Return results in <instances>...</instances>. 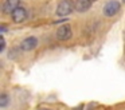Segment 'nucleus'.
Returning a JSON list of instances; mask_svg holds the SVG:
<instances>
[{
	"mask_svg": "<svg viewBox=\"0 0 125 110\" xmlns=\"http://www.w3.org/2000/svg\"><path fill=\"white\" fill-rule=\"evenodd\" d=\"M75 10V3L73 0H61L57 7V15L58 16H69Z\"/></svg>",
	"mask_w": 125,
	"mask_h": 110,
	"instance_id": "nucleus-1",
	"label": "nucleus"
},
{
	"mask_svg": "<svg viewBox=\"0 0 125 110\" xmlns=\"http://www.w3.org/2000/svg\"><path fill=\"white\" fill-rule=\"evenodd\" d=\"M120 8H121V4H120L117 0H110V1H108L104 5V15L112 18V16L118 13Z\"/></svg>",
	"mask_w": 125,
	"mask_h": 110,
	"instance_id": "nucleus-2",
	"label": "nucleus"
},
{
	"mask_svg": "<svg viewBox=\"0 0 125 110\" xmlns=\"http://www.w3.org/2000/svg\"><path fill=\"white\" fill-rule=\"evenodd\" d=\"M12 20L15 21V23H23V21L27 19V11H26V8H23L22 5H19L18 8H15L14 11H12Z\"/></svg>",
	"mask_w": 125,
	"mask_h": 110,
	"instance_id": "nucleus-3",
	"label": "nucleus"
},
{
	"mask_svg": "<svg viewBox=\"0 0 125 110\" xmlns=\"http://www.w3.org/2000/svg\"><path fill=\"white\" fill-rule=\"evenodd\" d=\"M71 28L69 24H63V26H61L57 30V39L58 40H67L71 38Z\"/></svg>",
	"mask_w": 125,
	"mask_h": 110,
	"instance_id": "nucleus-4",
	"label": "nucleus"
},
{
	"mask_svg": "<svg viewBox=\"0 0 125 110\" xmlns=\"http://www.w3.org/2000/svg\"><path fill=\"white\" fill-rule=\"evenodd\" d=\"M36 46H38V39H36L35 36H28L22 42L20 48H22L23 51H31V50H34Z\"/></svg>",
	"mask_w": 125,
	"mask_h": 110,
	"instance_id": "nucleus-5",
	"label": "nucleus"
},
{
	"mask_svg": "<svg viewBox=\"0 0 125 110\" xmlns=\"http://www.w3.org/2000/svg\"><path fill=\"white\" fill-rule=\"evenodd\" d=\"M20 4V0H6L3 4V12L4 13H12L15 8H18Z\"/></svg>",
	"mask_w": 125,
	"mask_h": 110,
	"instance_id": "nucleus-6",
	"label": "nucleus"
},
{
	"mask_svg": "<svg viewBox=\"0 0 125 110\" xmlns=\"http://www.w3.org/2000/svg\"><path fill=\"white\" fill-rule=\"evenodd\" d=\"M90 7H92V0H77L75 1L77 12H86Z\"/></svg>",
	"mask_w": 125,
	"mask_h": 110,
	"instance_id": "nucleus-7",
	"label": "nucleus"
},
{
	"mask_svg": "<svg viewBox=\"0 0 125 110\" xmlns=\"http://www.w3.org/2000/svg\"><path fill=\"white\" fill-rule=\"evenodd\" d=\"M7 103H8V95L7 94H1L0 95V107L7 106Z\"/></svg>",
	"mask_w": 125,
	"mask_h": 110,
	"instance_id": "nucleus-8",
	"label": "nucleus"
},
{
	"mask_svg": "<svg viewBox=\"0 0 125 110\" xmlns=\"http://www.w3.org/2000/svg\"><path fill=\"white\" fill-rule=\"evenodd\" d=\"M4 48H6V40H4V36L1 35V47H0V52H3Z\"/></svg>",
	"mask_w": 125,
	"mask_h": 110,
	"instance_id": "nucleus-9",
	"label": "nucleus"
},
{
	"mask_svg": "<svg viewBox=\"0 0 125 110\" xmlns=\"http://www.w3.org/2000/svg\"><path fill=\"white\" fill-rule=\"evenodd\" d=\"M122 1H124V3H125V0H122Z\"/></svg>",
	"mask_w": 125,
	"mask_h": 110,
	"instance_id": "nucleus-10",
	"label": "nucleus"
},
{
	"mask_svg": "<svg viewBox=\"0 0 125 110\" xmlns=\"http://www.w3.org/2000/svg\"><path fill=\"white\" fill-rule=\"evenodd\" d=\"M92 1H93V0H92Z\"/></svg>",
	"mask_w": 125,
	"mask_h": 110,
	"instance_id": "nucleus-11",
	"label": "nucleus"
}]
</instances>
